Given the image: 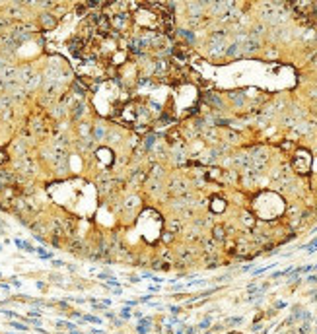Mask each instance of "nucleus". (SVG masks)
Masks as SVG:
<instances>
[{
	"label": "nucleus",
	"instance_id": "30",
	"mask_svg": "<svg viewBox=\"0 0 317 334\" xmlns=\"http://www.w3.org/2000/svg\"><path fill=\"white\" fill-rule=\"evenodd\" d=\"M177 138H179V132H175V130H173V132H169V136H168L169 142H175Z\"/></svg>",
	"mask_w": 317,
	"mask_h": 334
},
{
	"label": "nucleus",
	"instance_id": "37",
	"mask_svg": "<svg viewBox=\"0 0 317 334\" xmlns=\"http://www.w3.org/2000/svg\"><path fill=\"white\" fill-rule=\"evenodd\" d=\"M214 125H230V121H226V119H216Z\"/></svg>",
	"mask_w": 317,
	"mask_h": 334
},
{
	"label": "nucleus",
	"instance_id": "43",
	"mask_svg": "<svg viewBox=\"0 0 317 334\" xmlns=\"http://www.w3.org/2000/svg\"><path fill=\"white\" fill-rule=\"evenodd\" d=\"M187 334H195V328H189V330H187Z\"/></svg>",
	"mask_w": 317,
	"mask_h": 334
},
{
	"label": "nucleus",
	"instance_id": "15",
	"mask_svg": "<svg viewBox=\"0 0 317 334\" xmlns=\"http://www.w3.org/2000/svg\"><path fill=\"white\" fill-rule=\"evenodd\" d=\"M177 35H179V37H183V39H187V43H195V35H193L191 31H187V29H179Z\"/></svg>",
	"mask_w": 317,
	"mask_h": 334
},
{
	"label": "nucleus",
	"instance_id": "28",
	"mask_svg": "<svg viewBox=\"0 0 317 334\" xmlns=\"http://www.w3.org/2000/svg\"><path fill=\"white\" fill-rule=\"evenodd\" d=\"M303 249L311 250V253H313V250H317V237H315V239H313V241H311V245H305V247H303Z\"/></svg>",
	"mask_w": 317,
	"mask_h": 334
},
{
	"label": "nucleus",
	"instance_id": "13",
	"mask_svg": "<svg viewBox=\"0 0 317 334\" xmlns=\"http://www.w3.org/2000/svg\"><path fill=\"white\" fill-rule=\"evenodd\" d=\"M162 177H163V169L160 165H152V167H150V179H158V181H160Z\"/></svg>",
	"mask_w": 317,
	"mask_h": 334
},
{
	"label": "nucleus",
	"instance_id": "1",
	"mask_svg": "<svg viewBox=\"0 0 317 334\" xmlns=\"http://www.w3.org/2000/svg\"><path fill=\"white\" fill-rule=\"evenodd\" d=\"M309 163H311V158H309L308 152H303V150H300L298 153H296L294 158V167L298 173H308L309 171Z\"/></svg>",
	"mask_w": 317,
	"mask_h": 334
},
{
	"label": "nucleus",
	"instance_id": "6",
	"mask_svg": "<svg viewBox=\"0 0 317 334\" xmlns=\"http://www.w3.org/2000/svg\"><path fill=\"white\" fill-rule=\"evenodd\" d=\"M97 29L101 33H109V29H111V22H109L107 16H99V18H97Z\"/></svg>",
	"mask_w": 317,
	"mask_h": 334
},
{
	"label": "nucleus",
	"instance_id": "5",
	"mask_svg": "<svg viewBox=\"0 0 317 334\" xmlns=\"http://www.w3.org/2000/svg\"><path fill=\"white\" fill-rule=\"evenodd\" d=\"M202 99H204V101L208 103L210 107H218V109L222 107V99H220L216 93H212V91H206L204 95H202Z\"/></svg>",
	"mask_w": 317,
	"mask_h": 334
},
{
	"label": "nucleus",
	"instance_id": "35",
	"mask_svg": "<svg viewBox=\"0 0 317 334\" xmlns=\"http://www.w3.org/2000/svg\"><path fill=\"white\" fill-rule=\"evenodd\" d=\"M199 326H201V328H208V326H210V319H204Z\"/></svg>",
	"mask_w": 317,
	"mask_h": 334
},
{
	"label": "nucleus",
	"instance_id": "8",
	"mask_svg": "<svg viewBox=\"0 0 317 334\" xmlns=\"http://www.w3.org/2000/svg\"><path fill=\"white\" fill-rule=\"evenodd\" d=\"M126 19H129V14H126V12H121V14H117L115 18H113V27H125Z\"/></svg>",
	"mask_w": 317,
	"mask_h": 334
},
{
	"label": "nucleus",
	"instance_id": "24",
	"mask_svg": "<svg viewBox=\"0 0 317 334\" xmlns=\"http://www.w3.org/2000/svg\"><path fill=\"white\" fill-rule=\"evenodd\" d=\"M214 249H216V243L214 241H204V250H206V253H214Z\"/></svg>",
	"mask_w": 317,
	"mask_h": 334
},
{
	"label": "nucleus",
	"instance_id": "41",
	"mask_svg": "<svg viewBox=\"0 0 317 334\" xmlns=\"http://www.w3.org/2000/svg\"><path fill=\"white\" fill-rule=\"evenodd\" d=\"M284 307H286L284 301H278V303H276V309H284Z\"/></svg>",
	"mask_w": 317,
	"mask_h": 334
},
{
	"label": "nucleus",
	"instance_id": "16",
	"mask_svg": "<svg viewBox=\"0 0 317 334\" xmlns=\"http://www.w3.org/2000/svg\"><path fill=\"white\" fill-rule=\"evenodd\" d=\"M156 74H158V76L168 74V62H165V60H158V66H156Z\"/></svg>",
	"mask_w": 317,
	"mask_h": 334
},
{
	"label": "nucleus",
	"instance_id": "12",
	"mask_svg": "<svg viewBox=\"0 0 317 334\" xmlns=\"http://www.w3.org/2000/svg\"><path fill=\"white\" fill-rule=\"evenodd\" d=\"M41 23H43V27L51 29V27H55V25H56V19L53 18V16H49V14H43L41 16Z\"/></svg>",
	"mask_w": 317,
	"mask_h": 334
},
{
	"label": "nucleus",
	"instance_id": "42",
	"mask_svg": "<svg viewBox=\"0 0 317 334\" xmlns=\"http://www.w3.org/2000/svg\"><path fill=\"white\" fill-rule=\"evenodd\" d=\"M121 317H123V319H129V311H126V309H125V311H121Z\"/></svg>",
	"mask_w": 317,
	"mask_h": 334
},
{
	"label": "nucleus",
	"instance_id": "4",
	"mask_svg": "<svg viewBox=\"0 0 317 334\" xmlns=\"http://www.w3.org/2000/svg\"><path fill=\"white\" fill-rule=\"evenodd\" d=\"M210 210H212L214 214H222V212L226 210V200L214 196V198H212V202H210Z\"/></svg>",
	"mask_w": 317,
	"mask_h": 334
},
{
	"label": "nucleus",
	"instance_id": "14",
	"mask_svg": "<svg viewBox=\"0 0 317 334\" xmlns=\"http://www.w3.org/2000/svg\"><path fill=\"white\" fill-rule=\"evenodd\" d=\"M212 233H214V239H218V241H224L226 239V229L222 227V225H216V227L212 229Z\"/></svg>",
	"mask_w": 317,
	"mask_h": 334
},
{
	"label": "nucleus",
	"instance_id": "3",
	"mask_svg": "<svg viewBox=\"0 0 317 334\" xmlns=\"http://www.w3.org/2000/svg\"><path fill=\"white\" fill-rule=\"evenodd\" d=\"M171 55L177 58L179 62H185L187 60V56H189V51H187V47L185 45H175L171 49Z\"/></svg>",
	"mask_w": 317,
	"mask_h": 334
},
{
	"label": "nucleus",
	"instance_id": "9",
	"mask_svg": "<svg viewBox=\"0 0 317 334\" xmlns=\"http://www.w3.org/2000/svg\"><path fill=\"white\" fill-rule=\"evenodd\" d=\"M259 47H261V43L257 41V39H249V41L243 43L241 49H243V53H253V51H257Z\"/></svg>",
	"mask_w": 317,
	"mask_h": 334
},
{
	"label": "nucleus",
	"instance_id": "39",
	"mask_svg": "<svg viewBox=\"0 0 317 334\" xmlns=\"http://www.w3.org/2000/svg\"><path fill=\"white\" fill-rule=\"evenodd\" d=\"M4 161H6V153L2 152V150H0V165H2V163H4Z\"/></svg>",
	"mask_w": 317,
	"mask_h": 334
},
{
	"label": "nucleus",
	"instance_id": "40",
	"mask_svg": "<svg viewBox=\"0 0 317 334\" xmlns=\"http://www.w3.org/2000/svg\"><path fill=\"white\" fill-rule=\"evenodd\" d=\"M195 125H196V126H199V128H201V126H202V125H204V121H202V119H196V121H195Z\"/></svg>",
	"mask_w": 317,
	"mask_h": 334
},
{
	"label": "nucleus",
	"instance_id": "34",
	"mask_svg": "<svg viewBox=\"0 0 317 334\" xmlns=\"http://www.w3.org/2000/svg\"><path fill=\"white\" fill-rule=\"evenodd\" d=\"M74 89H76V93H80V95H82V93H84V88H82V86H80L78 82L74 84Z\"/></svg>",
	"mask_w": 317,
	"mask_h": 334
},
{
	"label": "nucleus",
	"instance_id": "25",
	"mask_svg": "<svg viewBox=\"0 0 317 334\" xmlns=\"http://www.w3.org/2000/svg\"><path fill=\"white\" fill-rule=\"evenodd\" d=\"M35 253H39V256H41V258H51V253H47V250H43V249H35Z\"/></svg>",
	"mask_w": 317,
	"mask_h": 334
},
{
	"label": "nucleus",
	"instance_id": "23",
	"mask_svg": "<svg viewBox=\"0 0 317 334\" xmlns=\"http://www.w3.org/2000/svg\"><path fill=\"white\" fill-rule=\"evenodd\" d=\"M82 319H84L86 322H92V325H99V322H101V319H97V317H93V315H84Z\"/></svg>",
	"mask_w": 317,
	"mask_h": 334
},
{
	"label": "nucleus",
	"instance_id": "18",
	"mask_svg": "<svg viewBox=\"0 0 317 334\" xmlns=\"http://www.w3.org/2000/svg\"><path fill=\"white\" fill-rule=\"evenodd\" d=\"M224 53H226V56H233V55H238V53H239V43H233V45H230Z\"/></svg>",
	"mask_w": 317,
	"mask_h": 334
},
{
	"label": "nucleus",
	"instance_id": "33",
	"mask_svg": "<svg viewBox=\"0 0 317 334\" xmlns=\"http://www.w3.org/2000/svg\"><path fill=\"white\" fill-rule=\"evenodd\" d=\"M103 132H105V130H103L101 126H97V128H95V138H101V136H103Z\"/></svg>",
	"mask_w": 317,
	"mask_h": 334
},
{
	"label": "nucleus",
	"instance_id": "22",
	"mask_svg": "<svg viewBox=\"0 0 317 334\" xmlns=\"http://www.w3.org/2000/svg\"><path fill=\"white\" fill-rule=\"evenodd\" d=\"M241 222L245 223V225H253V222H255V220H253V216H251V214H249V212H243V216H241Z\"/></svg>",
	"mask_w": 317,
	"mask_h": 334
},
{
	"label": "nucleus",
	"instance_id": "29",
	"mask_svg": "<svg viewBox=\"0 0 317 334\" xmlns=\"http://www.w3.org/2000/svg\"><path fill=\"white\" fill-rule=\"evenodd\" d=\"M162 122H163V125H168V122H173V119L168 115V113H163V115H162Z\"/></svg>",
	"mask_w": 317,
	"mask_h": 334
},
{
	"label": "nucleus",
	"instance_id": "19",
	"mask_svg": "<svg viewBox=\"0 0 317 334\" xmlns=\"http://www.w3.org/2000/svg\"><path fill=\"white\" fill-rule=\"evenodd\" d=\"M154 142H156V134H148V136L144 138V148H146V150H152Z\"/></svg>",
	"mask_w": 317,
	"mask_h": 334
},
{
	"label": "nucleus",
	"instance_id": "38",
	"mask_svg": "<svg viewBox=\"0 0 317 334\" xmlns=\"http://www.w3.org/2000/svg\"><path fill=\"white\" fill-rule=\"evenodd\" d=\"M171 239H173L171 233H163V241H171Z\"/></svg>",
	"mask_w": 317,
	"mask_h": 334
},
{
	"label": "nucleus",
	"instance_id": "11",
	"mask_svg": "<svg viewBox=\"0 0 317 334\" xmlns=\"http://www.w3.org/2000/svg\"><path fill=\"white\" fill-rule=\"evenodd\" d=\"M169 190H171V192H177V194H179V192L187 190V185H185L183 181H177V179H175V181L169 183Z\"/></svg>",
	"mask_w": 317,
	"mask_h": 334
},
{
	"label": "nucleus",
	"instance_id": "17",
	"mask_svg": "<svg viewBox=\"0 0 317 334\" xmlns=\"http://www.w3.org/2000/svg\"><path fill=\"white\" fill-rule=\"evenodd\" d=\"M14 243H16V245L19 247V249H25V250H27V253H35V249H33V247L29 245L27 241H22V239H16Z\"/></svg>",
	"mask_w": 317,
	"mask_h": 334
},
{
	"label": "nucleus",
	"instance_id": "2",
	"mask_svg": "<svg viewBox=\"0 0 317 334\" xmlns=\"http://www.w3.org/2000/svg\"><path fill=\"white\" fill-rule=\"evenodd\" d=\"M68 49H70V53L76 56V58H82V49H84V41L82 39H72V41L68 43Z\"/></svg>",
	"mask_w": 317,
	"mask_h": 334
},
{
	"label": "nucleus",
	"instance_id": "21",
	"mask_svg": "<svg viewBox=\"0 0 317 334\" xmlns=\"http://www.w3.org/2000/svg\"><path fill=\"white\" fill-rule=\"evenodd\" d=\"M224 53V45H212L210 47V55L216 56V55H222Z\"/></svg>",
	"mask_w": 317,
	"mask_h": 334
},
{
	"label": "nucleus",
	"instance_id": "36",
	"mask_svg": "<svg viewBox=\"0 0 317 334\" xmlns=\"http://www.w3.org/2000/svg\"><path fill=\"white\" fill-rule=\"evenodd\" d=\"M76 12H78V14H80V16H82V14H86V4H82V6H78V8H76Z\"/></svg>",
	"mask_w": 317,
	"mask_h": 334
},
{
	"label": "nucleus",
	"instance_id": "31",
	"mask_svg": "<svg viewBox=\"0 0 317 334\" xmlns=\"http://www.w3.org/2000/svg\"><path fill=\"white\" fill-rule=\"evenodd\" d=\"M10 325L14 326V328H18V330H25V328H27V326H25V325H19V322H14V320H12Z\"/></svg>",
	"mask_w": 317,
	"mask_h": 334
},
{
	"label": "nucleus",
	"instance_id": "7",
	"mask_svg": "<svg viewBox=\"0 0 317 334\" xmlns=\"http://www.w3.org/2000/svg\"><path fill=\"white\" fill-rule=\"evenodd\" d=\"M228 95H230V99H232L235 105H243V103H245V93H243V89H239V91H230Z\"/></svg>",
	"mask_w": 317,
	"mask_h": 334
},
{
	"label": "nucleus",
	"instance_id": "26",
	"mask_svg": "<svg viewBox=\"0 0 317 334\" xmlns=\"http://www.w3.org/2000/svg\"><path fill=\"white\" fill-rule=\"evenodd\" d=\"M247 253V243H239L238 247V255H245Z\"/></svg>",
	"mask_w": 317,
	"mask_h": 334
},
{
	"label": "nucleus",
	"instance_id": "20",
	"mask_svg": "<svg viewBox=\"0 0 317 334\" xmlns=\"http://www.w3.org/2000/svg\"><path fill=\"white\" fill-rule=\"evenodd\" d=\"M82 111H84V105L80 101H76V105H74V111H72V117L74 119H80V115H82Z\"/></svg>",
	"mask_w": 317,
	"mask_h": 334
},
{
	"label": "nucleus",
	"instance_id": "10",
	"mask_svg": "<svg viewBox=\"0 0 317 334\" xmlns=\"http://www.w3.org/2000/svg\"><path fill=\"white\" fill-rule=\"evenodd\" d=\"M233 163L243 165V167H249V165H251V155H247V153H239V155L233 158Z\"/></svg>",
	"mask_w": 317,
	"mask_h": 334
},
{
	"label": "nucleus",
	"instance_id": "32",
	"mask_svg": "<svg viewBox=\"0 0 317 334\" xmlns=\"http://www.w3.org/2000/svg\"><path fill=\"white\" fill-rule=\"evenodd\" d=\"M169 229L171 231H179V222H171L169 223Z\"/></svg>",
	"mask_w": 317,
	"mask_h": 334
},
{
	"label": "nucleus",
	"instance_id": "27",
	"mask_svg": "<svg viewBox=\"0 0 317 334\" xmlns=\"http://www.w3.org/2000/svg\"><path fill=\"white\" fill-rule=\"evenodd\" d=\"M243 319L241 317H233V319H228V325H241Z\"/></svg>",
	"mask_w": 317,
	"mask_h": 334
},
{
	"label": "nucleus",
	"instance_id": "44",
	"mask_svg": "<svg viewBox=\"0 0 317 334\" xmlns=\"http://www.w3.org/2000/svg\"><path fill=\"white\" fill-rule=\"evenodd\" d=\"M206 334H210V332H206Z\"/></svg>",
	"mask_w": 317,
	"mask_h": 334
}]
</instances>
